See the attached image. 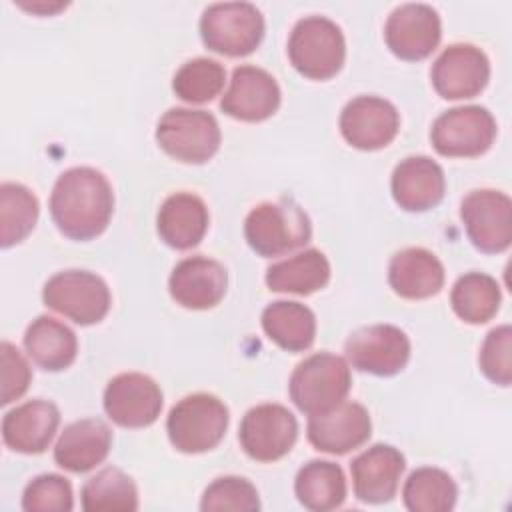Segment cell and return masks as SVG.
I'll list each match as a JSON object with an SVG mask.
<instances>
[{
    "mask_svg": "<svg viewBox=\"0 0 512 512\" xmlns=\"http://www.w3.org/2000/svg\"><path fill=\"white\" fill-rule=\"evenodd\" d=\"M114 210L108 178L90 166L64 170L50 194V216L72 240H92L102 234Z\"/></svg>",
    "mask_w": 512,
    "mask_h": 512,
    "instance_id": "obj_1",
    "label": "cell"
},
{
    "mask_svg": "<svg viewBox=\"0 0 512 512\" xmlns=\"http://www.w3.org/2000/svg\"><path fill=\"white\" fill-rule=\"evenodd\" d=\"M244 236L250 248L264 256H280L304 246L312 236L308 214L290 198L260 202L244 220Z\"/></svg>",
    "mask_w": 512,
    "mask_h": 512,
    "instance_id": "obj_2",
    "label": "cell"
},
{
    "mask_svg": "<svg viewBox=\"0 0 512 512\" xmlns=\"http://www.w3.org/2000/svg\"><path fill=\"white\" fill-rule=\"evenodd\" d=\"M228 420V408L218 396L196 392L172 406L166 420V432L178 452L200 454L220 444Z\"/></svg>",
    "mask_w": 512,
    "mask_h": 512,
    "instance_id": "obj_3",
    "label": "cell"
},
{
    "mask_svg": "<svg viewBox=\"0 0 512 512\" xmlns=\"http://www.w3.org/2000/svg\"><path fill=\"white\" fill-rule=\"evenodd\" d=\"M350 386L348 362L330 352H316L304 358L288 382L292 402L308 416L328 412L344 402Z\"/></svg>",
    "mask_w": 512,
    "mask_h": 512,
    "instance_id": "obj_4",
    "label": "cell"
},
{
    "mask_svg": "<svg viewBox=\"0 0 512 512\" xmlns=\"http://www.w3.org/2000/svg\"><path fill=\"white\" fill-rule=\"evenodd\" d=\"M288 58L310 80L332 78L346 58V42L340 26L318 14L300 18L288 38Z\"/></svg>",
    "mask_w": 512,
    "mask_h": 512,
    "instance_id": "obj_5",
    "label": "cell"
},
{
    "mask_svg": "<svg viewBox=\"0 0 512 512\" xmlns=\"http://www.w3.org/2000/svg\"><path fill=\"white\" fill-rule=\"evenodd\" d=\"M202 42L224 56L252 54L264 36V16L250 2H216L200 16Z\"/></svg>",
    "mask_w": 512,
    "mask_h": 512,
    "instance_id": "obj_6",
    "label": "cell"
},
{
    "mask_svg": "<svg viewBox=\"0 0 512 512\" xmlns=\"http://www.w3.org/2000/svg\"><path fill=\"white\" fill-rule=\"evenodd\" d=\"M156 142L180 162L202 164L220 148V126L206 110L170 108L158 120Z\"/></svg>",
    "mask_w": 512,
    "mask_h": 512,
    "instance_id": "obj_7",
    "label": "cell"
},
{
    "mask_svg": "<svg viewBox=\"0 0 512 512\" xmlns=\"http://www.w3.org/2000/svg\"><path fill=\"white\" fill-rule=\"evenodd\" d=\"M42 300L54 312L80 326L100 322L110 310V290L106 282L88 270H62L48 278Z\"/></svg>",
    "mask_w": 512,
    "mask_h": 512,
    "instance_id": "obj_8",
    "label": "cell"
},
{
    "mask_svg": "<svg viewBox=\"0 0 512 512\" xmlns=\"http://www.w3.org/2000/svg\"><path fill=\"white\" fill-rule=\"evenodd\" d=\"M496 138V120L484 106H456L442 112L430 130L432 146L450 158L484 154Z\"/></svg>",
    "mask_w": 512,
    "mask_h": 512,
    "instance_id": "obj_9",
    "label": "cell"
},
{
    "mask_svg": "<svg viewBox=\"0 0 512 512\" xmlns=\"http://www.w3.org/2000/svg\"><path fill=\"white\" fill-rule=\"evenodd\" d=\"M298 438L296 416L282 404L266 402L250 408L240 422L242 450L258 462H274L286 456Z\"/></svg>",
    "mask_w": 512,
    "mask_h": 512,
    "instance_id": "obj_10",
    "label": "cell"
},
{
    "mask_svg": "<svg viewBox=\"0 0 512 512\" xmlns=\"http://www.w3.org/2000/svg\"><path fill=\"white\" fill-rule=\"evenodd\" d=\"M470 242L486 254L504 252L512 242V202L510 196L492 190H472L460 204Z\"/></svg>",
    "mask_w": 512,
    "mask_h": 512,
    "instance_id": "obj_11",
    "label": "cell"
},
{
    "mask_svg": "<svg viewBox=\"0 0 512 512\" xmlns=\"http://www.w3.org/2000/svg\"><path fill=\"white\" fill-rule=\"evenodd\" d=\"M344 350L356 370L374 376H394L410 358V340L398 326L372 324L354 330Z\"/></svg>",
    "mask_w": 512,
    "mask_h": 512,
    "instance_id": "obj_12",
    "label": "cell"
},
{
    "mask_svg": "<svg viewBox=\"0 0 512 512\" xmlns=\"http://www.w3.org/2000/svg\"><path fill=\"white\" fill-rule=\"evenodd\" d=\"M430 78L434 90L446 100L474 98L488 84L490 62L474 44H450L434 60Z\"/></svg>",
    "mask_w": 512,
    "mask_h": 512,
    "instance_id": "obj_13",
    "label": "cell"
},
{
    "mask_svg": "<svg viewBox=\"0 0 512 512\" xmlns=\"http://www.w3.org/2000/svg\"><path fill=\"white\" fill-rule=\"evenodd\" d=\"M104 410L118 426H150L160 416L162 390L142 372H122L106 384Z\"/></svg>",
    "mask_w": 512,
    "mask_h": 512,
    "instance_id": "obj_14",
    "label": "cell"
},
{
    "mask_svg": "<svg viewBox=\"0 0 512 512\" xmlns=\"http://www.w3.org/2000/svg\"><path fill=\"white\" fill-rule=\"evenodd\" d=\"M442 36L438 12L420 2L396 6L384 26V40L402 60H422L432 54Z\"/></svg>",
    "mask_w": 512,
    "mask_h": 512,
    "instance_id": "obj_15",
    "label": "cell"
},
{
    "mask_svg": "<svg viewBox=\"0 0 512 512\" xmlns=\"http://www.w3.org/2000/svg\"><path fill=\"white\" fill-rule=\"evenodd\" d=\"M340 132L358 150L388 146L400 128V116L392 102L380 96H356L340 112Z\"/></svg>",
    "mask_w": 512,
    "mask_h": 512,
    "instance_id": "obj_16",
    "label": "cell"
},
{
    "mask_svg": "<svg viewBox=\"0 0 512 512\" xmlns=\"http://www.w3.org/2000/svg\"><path fill=\"white\" fill-rule=\"evenodd\" d=\"M310 444L326 454H346L362 446L372 434L368 410L358 402H340L328 412L308 418Z\"/></svg>",
    "mask_w": 512,
    "mask_h": 512,
    "instance_id": "obj_17",
    "label": "cell"
},
{
    "mask_svg": "<svg viewBox=\"0 0 512 512\" xmlns=\"http://www.w3.org/2000/svg\"><path fill=\"white\" fill-rule=\"evenodd\" d=\"M280 106V88L272 74L256 66H238L232 72L228 90L220 100V108L244 122H260L270 118Z\"/></svg>",
    "mask_w": 512,
    "mask_h": 512,
    "instance_id": "obj_18",
    "label": "cell"
},
{
    "mask_svg": "<svg viewBox=\"0 0 512 512\" xmlns=\"http://www.w3.org/2000/svg\"><path fill=\"white\" fill-rule=\"evenodd\" d=\"M226 268L206 256H190L180 260L170 278V296L184 308L208 310L214 308L226 294Z\"/></svg>",
    "mask_w": 512,
    "mask_h": 512,
    "instance_id": "obj_19",
    "label": "cell"
},
{
    "mask_svg": "<svg viewBox=\"0 0 512 512\" xmlns=\"http://www.w3.org/2000/svg\"><path fill=\"white\" fill-rule=\"evenodd\" d=\"M404 468L406 460L398 448L390 444L370 446L350 464L356 498L366 504L390 502L398 490Z\"/></svg>",
    "mask_w": 512,
    "mask_h": 512,
    "instance_id": "obj_20",
    "label": "cell"
},
{
    "mask_svg": "<svg viewBox=\"0 0 512 512\" xmlns=\"http://www.w3.org/2000/svg\"><path fill=\"white\" fill-rule=\"evenodd\" d=\"M60 424V412L56 404L36 398L28 400L2 418L4 444L22 454H40L52 442Z\"/></svg>",
    "mask_w": 512,
    "mask_h": 512,
    "instance_id": "obj_21",
    "label": "cell"
},
{
    "mask_svg": "<svg viewBox=\"0 0 512 512\" xmlns=\"http://www.w3.org/2000/svg\"><path fill=\"white\" fill-rule=\"evenodd\" d=\"M390 188L400 208L408 212H424L444 198V170L428 156H408L396 164Z\"/></svg>",
    "mask_w": 512,
    "mask_h": 512,
    "instance_id": "obj_22",
    "label": "cell"
},
{
    "mask_svg": "<svg viewBox=\"0 0 512 512\" xmlns=\"http://www.w3.org/2000/svg\"><path fill=\"white\" fill-rule=\"evenodd\" d=\"M112 446V432L100 418H82L68 424L56 446L54 460L68 472H88L102 464Z\"/></svg>",
    "mask_w": 512,
    "mask_h": 512,
    "instance_id": "obj_23",
    "label": "cell"
},
{
    "mask_svg": "<svg viewBox=\"0 0 512 512\" xmlns=\"http://www.w3.org/2000/svg\"><path fill=\"white\" fill-rule=\"evenodd\" d=\"M388 282L402 298H430L444 286V266L426 248H404L390 258Z\"/></svg>",
    "mask_w": 512,
    "mask_h": 512,
    "instance_id": "obj_24",
    "label": "cell"
},
{
    "mask_svg": "<svg viewBox=\"0 0 512 512\" xmlns=\"http://www.w3.org/2000/svg\"><path fill=\"white\" fill-rule=\"evenodd\" d=\"M156 228L170 248L190 250L200 244L208 230V208L200 196L176 192L162 202Z\"/></svg>",
    "mask_w": 512,
    "mask_h": 512,
    "instance_id": "obj_25",
    "label": "cell"
},
{
    "mask_svg": "<svg viewBox=\"0 0 512 512\" xmlns=\"http://www.w3.org/2000/svg\"><path fill=\"white\" fill-rule=\"evenodd\" d=\"M24 348L28 356L48 372H60L76 360V334L52 316H38L24 332Z\"/></svg>",
    "mask_w": 512,
    "mask_h": 512,
    "instance_id": "obj_26",
    "label": "cell"
},
{
    "mask_svg": "<svg viewBox=\"0 0 512 512\" xmlns=\"http://www.w3.org/2000/svg\"><path fill=\"white\" fill-rule=\"evenodd\" d=\"M266 336L288 352H302L312 346L316 336L314 312L294 300H276L262 312Z\"/></svg>",
    "mask_w": 512,
    "mask_h": 512,
    "instance_id": "obj_27",
    "label": "cell"
},
{
    "mask_svg": "<svg viewBox=\"0 0 512 512\" xmlns=\"http://www.w3.org/2000/svg\"><path fill=\"white\" fill-rule=\"evenodd\" d=\"M330 280V262L316 250L308 248L292 258L280 260L266 270V286L272 292L312 294L324 288Z\"/></svg>",
    "mask_w": 512,
    "mask_h": 512,
    "instance_id": "obj_28",
    "label": "cell"
},
{
    "mask_svg": "<svg viewBox=\"0 0 512 512\" xmlns=\"http://www.w3.org/2000/svg\"><path fill=\"white\" fill-rule=\"evenodd\" d=\"M298 502L314 512H328L346 500V478L338 464L330 460H310L294 480Z\"/></svg>",
    "mask_w": 512,
    "mask_h": 512,
    "instance_id": "obj_29",
    "label": "cell"
},
{
    "mask_svg": "<svg viewBox=\"0 0 512 512\" xmlns=\"http://www.w3.org/2000/svg\"><path fill=\"white\" fill-rule=\"evenodd\" d=\"M500 286L484 272H468L460 276L450 292L454 314L468 324H484L496 316L500 308Z\"/></svg>",
    "mask_w": 512,
    "mask_h": 512,
    "instance_id": "obj_30",
    "label": "cell"
},
{
    "mask_svg": "<svg viewBox=\"0 0 512 512\" xmlns=\"http://www.w3.org/2000/svg\"><path fill=\"white\" fill-rule=\"evenodd\" d=\"M80 496L86 512H132L138 508V490L134 480L114 466H108L88 478Z\"/></svg>",
    "mask_w": 512,
    "mask_h": 512,
    "instance_id": "obj_31",
    "label": "cell"
},
{
    "mask_svg": "<svg viewBox=\"0 0 512 512\" xmlns=\"http://www.w3.org/2000/svg\"><path fill=\"white\" fill-rule=\"evenodd\" d=\"M458 496L456 482L440 468L424 466L414 470L402 490L404 506L410 512H448Z\"/></svg>",
    "mask_w": 512,
    "mask_h": 512,
    "instance_id": "obj_32",
    "label": "cell"
},
{
    "mask_svg": "<svg viewBox=\"0 0 512 512\" xmlns=\"http://www.w3.org/2000/svg\"><path fill=\"white\" fill-rule=\"evenodd\" d=\"M38 198L30 188L18 182H2L0 186V244L10 248L22 242L38 220Z\"/></svg>",
    "mask_w": 512,
    "mask_h": 512,
    "instance_id": "obj_33",
    "label": "cell"
},
{
    "mask_svg": "<svg viewBox=\"0 0 512 512\" xmlns=\"http://www.w3.org/2000/svg\"><path fill=\"white\" fill-rule=\"evenodd\" d=\"M226 70L212 58H192L184 62L172 80L178 98L190 104H204L218 96L224 88Z\"/></svg>",
    "mask_w": 512,
    "mask_h": 512,
    "instance_id": "obj_34",
    "label": "cell"
},
{
    "mask_svg": "<svg viewBox=\"0 0 512 512\" xmlns=\"http://www.w3.org/2000/svg\"><path fill=\"white\" fill-rule=\"evenodd\" d=\"M260 508L258 492L250 480L240 476H222L216 478L202 494L200 510L218 512V510H242L254 512Z\"/></svg>",
    "mask_w": 512,
    "mask_h": 512,
    "instance_id": "obj_35",
    "label": "cell"
},
{
    "mask_svg": "<svg viewBox=\"0 0 512 512\" xmlns=\"http://www.w3.org/2000/svg\"><path fill=\"white\" fill-rule=\"evenodd\" d=\"M22 508L26 512H70L74 508L72 486L60 474H40L24 488Z\"/></svg>",
    "mask_w": 512,
    "mask_h": 512,
    "instance_id": "obj_36",
    "label": "cell"
},
{
    "mask_svg": "<svg viewBox=\"0 0 512 512\" xmlns=\"http://www.w3.org/2000/svg\"><path fill=\"white\" fill-rule=\"evenodd\" d=\"M480 370L484 376L500 386H510L512 382V328L502 324L492 328L480 348Z\"/></svg>",
    "mask_w": 512,
    "mask_h": 512,
    "instance_id": "obj_37",
    "label": "cell"
},
{
    "mask_svg": "<svg viewBox=\"0 0 512 512\" xmlns=\"http://www.w3.org/2000/svg\"><path fill=\"white\" fill-rule=\"evenodd\" d=\"M0 362H2V400L0 402L6 406L18 400L28 390L32 372L22 352L6 340L0 344Z\"/></svg>",
    "mask_w": 512,
    "mask_h": 512,
    "instance_id": "obj_38",
    "label": "cell"
},
{
    "mask_svg": "<svg viewBox=\"0 0 512 512\" xmlns=\"http://www.w3.org/2000/svg\"><path fill=\"white\" fill-rule=\"evenodd\" d=\"M22 8H26V10H32V12H40V14H52V12H56V10H60V8H64L66 6V2H56V4H46V2H40V4H20Z\"/></svg>",
    "mask_w": 512,
    "mask_h": 512,
    "instance_id": "obj_39",
    "label": "cell"
}]
</instances>
